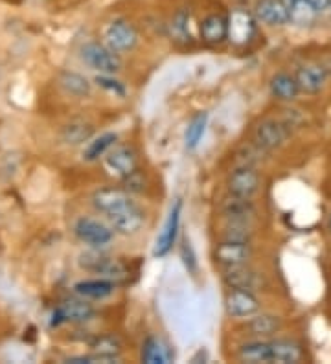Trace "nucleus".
Listing matches in <instances>:
<instances>
[{
    "label": "nucleus",
    "instance_id": "obj_26",
    "mask_svg": "<svg viewBox=\"0 0 331 364\" xmlns=\"http://www.w3.org/2000/svg\"><path fill=\"white\" fill-rule=\"evenodd\" d=\"M116 140H118V136L115 133H103L100 136L93 138L83 149V160H87V162H96V160H100L109 151L110 147L115 146Z\"/></svg>",
    "mask_w": 331,
    "mask_h": 364
},
{
    "label": "nucleus",
    "instance_id": "obj_27",
    "mask_svg": "<svg viewBox=\"0 0 331 364\" xmlns=\"http://www.w3.org/2000/svg\"><path fill=\"white\" fill-rule=\"evenodd\" d=\"M239 359L243 363H270V344L265 341L248 342L239 348Z\"/></svg>",
    "mask_w": 331,
    "mask_h": 364
},
{
    "label": "nucleus",
    "instance_id": "obj_7",
    "mask_svg": "<svg viewBox=\"0 0 331 364\" xmlns=\"http://www.w3.org/2000/svg\"><path fill=\"white\" fill-rule=\"evenodd\" d=\"M105 155L107 156L103 160V166L109 171V175L120 178V181L129 177L138 168L137 153L129 146H118L115 149H109Z\"/></svg>",
    "mask_w": 331,
    "mask_h": 364
},
{
    "label": "nucleus",
    "instance_id": "obj_21",
    "mask_svg": "<svg viewBox=\"0 0 331 364\" xmlns=\"http://www.w3.org/2000/svg\"><path fill=\"white\" fill-rule=\"evenodd\" d=\"M201 39L206 45H221L226 39V17L221 14H210L201 23Z\"/></svg>",
    "mask_w": 331,
    "mask_h": 364
},
{
    "label": "nucleus",
    "instance_id": "obj_13",
    "mask_svg": "<svg viewBox=\"0 0 331 364\" xmlns=\"http://www.w3.org/2000/svg\"><path fill=\"white\" fill-rule=\"evenodd\" d=\"M80 265L87 271L94 272V274H102L103 278H109V280L125 276L124 263H120L115 258H109V256H102V254H83Z\"/></svg>",
    "mask_w": 331,
    "mask_h": 364
},
{
    "label": "nucleus",
    "instance_id": "obj_37",
    "mask_svg": "<svg viewBox=\"0 0 331 364\" xmlns=\"http://www.w3.org/2000/svg\"><path fill=\"white\" fill-rule=\"evenodd\" d=\"M327 228H330V232H331V215H330V219H327Z\"/></svg>",
    "mask_w": 331,
    "mask_h": 364
},
{
    "label": "nucleus",
    "instance_id": "obj_19",
    "mask_svg": "<svg viewBox=\"0 0 331 364\" xmlns=\"http://www.w3.org/2000/svg\"><path fill=\"white\" fill-rule=\"evenodd\" d=\"M295 80L298 83V89L304 90V92L315 94L322 89L324 83H326L327 72L320 65H305V67L298 68Z\"/></svg>",
    "mask_w": 331,
    "mask_h": 364
},
{
    "label": "nucleus",
    "instance_id": "obj_10",
    "mask_svg": "<svg viewBox=\"0 0 331 364\" xmlns=\"http://www.w3.org/2000/svg\"><path fill=\"white\" fill-rule=\"evenodd\" d=\"M94 316V307L81 298V300H66L61 306L56 307V311L52 315V326H61L65 322H72V324H81L87 322Z\"/></svg>",
    "mask_w": 331,
    "mask_h": 364
},
{
    "label": "nucleus",
    "instance_id": "obj_12",
    "mask_svg": "<svg viewBox=\"0 0 331 364\" xmlns=\"http://www.w3.org/2000/svg\"><path fill=\"white\" fill-rule=\"evenodd\" d=\"M251 258V247L241 241H223L214 249V259L223 269L245 265Z\"/></svg>",
    "mask_w": 331,
    "mask_h": 364
},
{
    "label": "nucleus",
    "instance_id": "obj_6",
    "mask_svg": "<svg viewBox=\"0 0 331 364\" xmlns=\"http://www.w3.org/2000/svg\"><path fill=\"white\" fill-rule=\"evenodd\" d=\"M110 223V228L122 235H135L142 230L144 223H146V215L138 208L135 203H127V205L120 206L118 210L110 212L105 215Z\"/></svg>",
    "mask_w": 331,
    "mask_h": 364
},
{
    "label": "nucleus",
    "instance_id": "obj_3",
    "mask_svg": "<svg viewBox=\"0 0 331 364\" xmlns=\"http://www.w3.org/2000/svg\"><path fill=\"white\" fill-rule=\"evenodd\" d=\"M256 36V21L247 9L236 8L226 17V39L234 46H247Z\"/></svg>",
    "mask_w": 331,
    "mask_h": 364
},
{
    "label": "nucleus",
    "instance_id": "obj_24",
    "mask_svg": "<svg viewBox=\"0 0 331 364\" xmlns=\"http://www.w3.org/2000/svg\"><path fill=\"white\" fill-rule=\"evenodd\" d=\"M270 363H298L302 359V350L296 342L270 341Z\"/></svg>",
    "mask_w": 331,
    "mask_h": 364
},
{
    "label": "nucleus",
    "instance_id": "obj_1",
    "mask_svg": "<svg viewBox=\"0 0 331 364\" xmlns=\"http://www.w3.org/2000/svg\"><path fill=\"white\" fill-rule=\"evenodd\" d=\"M289 136H291V127L283 120L270 118L256 125V129L252 133V142L260 151H273L282 147Z\"/></svg>",
    "mask_w": 331,
    "mask_h": 364
},
{
    "label": "nucleus",
    "instance_id": "obj_15",
    "mask_svg": "<svg viewBox=\"0 0 331 364\" xmlns=\"http://www.w3.org/2000/svg\"><path fill=\"white\" fill-rule=\"evenodd\" d=\"M254 14L258 21L269 26H283L289 23V9L285 0H258Z\"/></svg>",
    "mask_w": 331,
    "mask_h": 364
},
{
    "label": "nucleus",
    "instance_id": "obj_17",
    "mask_svg": "<svg viewBox=\"0 0 331 364\" xmlns=\"http://www.w3.org/2000/svg\"><path fill=\"white\" fill-rule=\"evenodd\" d=\"M116 284L109 278H93L74 284V293L85 300H103L115 293Z\"/></svg>",
    "mask_w": 331,
    "mask_h": 364
},
{
    "label": "nucleus",
    "instance_id": "obj_2",
    "mask_svg": "<svg viewBox=\"0 0 331 364\" xmlns=\"http://www.w3.org/2000/svg\"><path fill=\"white\" fill-rule=\"evenodd\" d=\"M80 55L88 67L98 70L100 74H112L115 76L116 72L122 68V61H120L118 53L107 48L102 43H96V41H90V43L81 46Z\"/></svg>",
    "mask_w": 331,
    "mask_h": 364
},
{
    "label": "nucleus",
    "instance_id": "obj_35",
    "mask_svg": "<svg viewBox=\"0 0 331 364\" xmlns=\"http://www.w3.org/2000/svg\"><path fill=\"white\" fill-rule=\"evenodd\" d=\"M181 258H182V263L186 265V269L190 272H195V269H197V259H195V254H194V249H191L190 241H184L181 247Z\"/></svg>",
    "mask_w": 331,
    "mask_h": 364
},
{
    "label": "nucleus",
    "instance_id": "obj_8",
    "mask_svg": "<svg viewBox=\"0 0 331 364\" xmlns=\"http://www.w3.org/2000/svg\"><path fill=\"white\" fill-rule=\"evenodd\" d=\"M228 193L234 197H243V199H251L260 188V175L254 171V168L248 166H239L232 173L228 175L226 181Z\"/></svg>",
    "mask_w": 331,
    "mask_h": 364
},
{
    "label": "nucleus",
    "instance_id": "obj_25",
    "mask_svg": "<svg viewBox=\"0 0 331 364\" xmlns=\"http://www.w3.org/2000/svg\"><path fill=\"white\" fill-rule=\"evenodd\" d=\"M287 9H289V23L296 26H309L317 18V9L305 2V0H285Z\"/></svg>",
    "mask_w": 331,
    "mask_h": 364
},
{
    "label": "nucleus",
    "instance_id": "obj_9",
    "mask_svg": "<svg viewBox=\"0 0 331 364\" xmlns=\"http://www.w3.org/2000/svg\"><path fill=\"white\" fill-rule=\"evenodd\" d=\"M181 212L182 200H177L175 205L172 206V210H169L162 232H160V235L157 237V243H154L153 254L157 258H164V256H168L172 252L173 245L177 241V235H179V227H181Z\"/></svg>",
    "mask_w": 331,
    "mask_h": 364
},
{
    "label": "nucleus",
    "instance_id": "obj_11",
    "mask_svg": "<svg viewBox=\"0 0 331 364\" xmlns=\"http://www.w3.org/2000/svg\"><path fill=\"white\" fill-rule=\"evenodd\" d=\"M225 309L232 318H245V316L256 315L260 309V302L252 291L230 289L225 296Z\"/></svg>",
    "mask_w": 331,
    "mask_h": 364
},
{
    "label": "nucleus",
    "instance_id": "obj_4",
    "mask_svg": "<svg viewBox=\"0 0 331 364\" xmlns=\"http://www.w3.org/2000/svg\"><path fill=\"white\" fill-rule=\"evenodd\" d=\"M103 39H105L107 48H110L115 53L129 52L137 46L138 31L125 18H116L105 26Z\"/></svg>",
    "mask_w": 331,
    "mask_h": 364
},
{
    "label": "nucleus",
    "instance_id": "obj_14",
    "mask_svg": "<svg viewBox=\"0 0 331 364\" xmlns=\"http://www.w3.org/2000/svg\"><path fill=\"white\" fill-rule=\"evenodd\" d=\"M93 206L96 212L103 213V215H109L110 212L118 210L120 206L131 203V196L129 191H125L124 188H102V190H96L93 196Z\"/></svg>",
    "mask_w": 331,
    "mask_h": 364
},
{
    "label": "nucleus",
    "instance_id": "obj_5",
    "mask_svg": "<svg viewBox=\"0 0 331 364\" xmlns=\"http://www.w3.org/2000/svg\"><path fill=\"white\" fill-rule=\"evenodd\" d=\"M74 234L81 243L93 247V249H102L109 245L115 237V230L103 223L96 221L93 218H80L74 225Z\"/></svg>",
    "mask_w": 331,
    "mask_h": 364
},
{
    "label": "nucleus",
    "instance_id": "obj_16",
    "mask_svg": "<svg viewBox=\"0 0 331 364\" xmlns=\"http://www.w3.org/2000/svg\"><path fill=\"white\" fill-rule=\"evenodd\" d=\"M221 213H223V218L228 223H248L256 215V208L251 203V199L230 196L228 199L223 200Z\"/></svg>",
    "mask_w": 331,
    "mask_h": 364
},
{
    "label": "nucleus",
    "instance_id": "obj_30",
    "mask_svg": "<svg viewBox=\"0 0 331 364\" xmlns=\"http://www.w3.org/2000/svg\"><path fill=\"white\" fill-rule=\"evenodd\" d=\"M208 125V112H197V114L191 118V122L188 124V129H186L184 134V144L186 149H195L201 142V138H203L204 131H206Z\"/></svg>",
    "mask_w": 331,
    "mask_h": 364
},
{
    "label": "nucleus",
    "instance_id": "obj_28",
    "mask_svg": "<svg viewBox=\"0 0 331 364\" xmlns=\"http://www.w3.org/2000/svg\"><path fill=\"white\" fill-rule=\"evenodd\" d=\"M280 328H282V322H280L278 316L273 315L252 316L247 324V329L254 337H269V335L276 333Z\"/></svg>",
    "mask_w": 331,
    "mask_h": 364
},
{
    "label": "nucleus",
    "instance_id": "obj_20",
    "mask_svg": "<svg viewBox=\"0 0 331 364\" xmlns=\"http://www.w3.org/2000/svg\"><path fill=\"white\" fill-rule=\"evenodd\" d=\"M223 282L230 289H243V291H254L260 285V276L245 265L225 269Z\"/></svg>",
    "mask_w": 331,
    "mask_h": 364
},
{
    "label": "nucleus",
    "instance_id": "obj_32",
    "mask_svg": "<svg viewBox=\"0 0 331 364\" xmlns=\"http://www.w3.org/2000/svg\"><path fill=\"white\" fill-rule=\"evenodd\" d=\"M93 125L85 124V122H72L63 129V140L70 146H78V144L88 142L93 138Z\"/></svg>",
    "mask_w": 331,
    "mask_h": 364
},
{
    "label": "nucleus",
    "instance_id": "obj_29",
    "mask_svg": "<svg viewBox=\"0 0 331 364\" xmlns=\"http://www.w3.org/2000/svg\"><path fill=\"white\" fill-rule=\"evenodd\" d=\"M169 36L175 43L186 45L190 43L191 33H190V14L184 9H179L169 21Z\"/></svg>",
    "mask_w": 331,
    "mask_h": 364
},
{
    "label": "nucleus",
    "instance_id": "obj_22",
    "mask_svg": "<svg viewBox=\"0 0 331 364\" xmlns=\"http://www.w3.org/2000/svg\"><path fill=\"white\" fill-rule=\"evenodd\" d=\"M90 348H93V357L96 363H115L122 353V342L115 335H102L94 338Z\"/></svg>",
    "mask_w": 331,
    "mask_h": 364
},
{
    "label": "nucleus",
    "instance_id": "obj_23",
    "mask_svg": "<svg viewBox=\"0 0 331 364\" xmlns=\"http://www.w3.org/2000/svg\"><path fill=\"white\" fill-rule=\"evenodd\" d=\"M270 92H273L274 98L283 100V102H293V100H296L300 89H298V83H296L295 77L285 74V72H280L270 80Z\"/></svg>",
    "mask_w": 331,
    "mask_h": 364
},
{
    "label": "nucleus",
    "instance_id": "obj_33",
    "mask_svg": "<svg viewBox=\"0 0 331 364\" xmlns=\"http://www.w3.org/2000/svg\"><path fill=\"white\" fill-rule=\"evenodd\" d=\"M96 83L100 85L102 89L116 94V96H125V87L120 83L118 80H115V77H112V74H100V76L96 77Z\"/></svg>",
    "mask_w": 331,
    "mask_h": 364
},
{
    "label": "nucleus",
    "instance_id": "obj_18",
    "mask_svg": "<svg viewBox=\"0 0 331 364\" xmlns=\"http://www.w3.org/2000/svg\"><path fill=\"white\" fill-rule=\"evenodd\" d=\"M140 359L147 364H168L175 359V353L162 338L147 337L142 344Z\"/></svg>",
    "mask_w": 331,
    "mask_h": 364
},
{
    "label": "nucleus",
    "instance_id": "obj_31",
    "mask_svg": "<svg viewBox=\"0 0 331 364\" xmlns=\"http://www.w3.org/2000/svg\"><path fill=\"white\" fill-rule=\"evenodd\" d=\"M59 83H61L66 92L72 94V96H78V98H83V96L90 94V83L78 72H63L61 77H59Z\"/></svg>",
    "mask_w": 331,
    "mask_h": 364
},
{
    "label": "nucleus",
    "instance_id": "obj_36",
    "mask_svg": "<svg viewBox=\"0 0 331 364\" xmlns=\"http://www.w3.org/2000/svg\"><path fill=\"white\" fill-rule=\"evenodd\" d=\"M305 2H309V4L313 6L318 14H320V11H324V9L331 4V0H305Z\"/></svg>",
    "mask_w": 331,
    "mask_h": 364
},
{
    "label": "nucleus",
    "instance_id": "obj_34",
    "mask_svg": "<svg viewBox=\"0 0 331 364\" xmlns=\"http://www.w3.org/2000/svg\"><path fill=\"white\" fill-rule=\"evenodd\" d=\"M122 182L125 184V191H138V193H140V191L146 190V178H144V175H142V171L138 168L135 169L129 177L122 178Z\"/></svg>",
    "mask_w": 331,
    "mask_h": 364
}]
</instances>
